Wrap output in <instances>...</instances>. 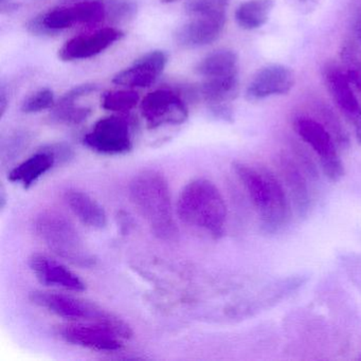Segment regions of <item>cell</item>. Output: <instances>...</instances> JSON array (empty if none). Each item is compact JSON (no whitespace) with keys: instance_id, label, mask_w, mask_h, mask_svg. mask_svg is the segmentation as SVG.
I'll list each match as a JSON object with an SVG mask.
<instances>
[{"instance_id":"6da1fadb","label":"cell","mask_w":361,"mask_h":361,"mask_svg":"<svg viewBox=\"0 0 361 361\" xmlns=\"http://www.w3.org/2000/svg\"><path fill=\"white\" fill-rule=\"evenodd\" d=\"M232 168L259 214L264 233L280 232L290 219L291 207L278 177L268 169L244 162H234Z\"/></svg>"},{"instance_id":"7a4b0ae2","label":"cell","mask_w":361,"mask_h":361,"mask_svg":"<svg viewBox=\"0 0 361 361\" xmlns=\"http://www.w3.org/2000/svg\"><path fill=\"white\" fill-rule=\"evenodd\" d=\"M128 195L156 238L175 242L178 228L173 213L170 187L166 177L155 170L137 174L128 185Z\"/></svg>"},{"instance_id":"3957f363","label":"cell","mask_w":361,"mask_h":361,"mask_svg":"<svg viewBox=\"0 0 361 361\" xmlns=\"http://www.w3.org/2000/svg\"><path fill=\"white\" fill-rule=\"evenodd\" d=\"M177 213L183 224L207 232L215 240L225 234L227 207L219 188L209 179H194L183 187Z\"/></svg>"},{"instance_id":"277c9868","label":"cell","mask_w":361,"mask_h":361,"mask_svg":"<svg viewBox=\"0 0 361 361\" xmlns=\"http://www.w3.org/2000/svg\"><path fill=\"white\" fill-rule=\"evenodd\" d=\"M31 302L52 314L71 321L97 323L104 325L120 336L130 339L133 329L126 321L101 306L80 298L51 291L35 290L29 295Z\"/></svg>"},{"instance_id":"5b68a950","label":"cell","mask_w":361,"mask_h":361,"mask_svg":"<svg viewBox=\"0 0 361 361\" xmlns=\"http://www.w3.org/2000/svg\"><path fill=\"white\" fill-rule=\"evenodd\" d=\"M37 236L58 257L81 268H92L97 259L82 240L75 226L60 213L45 211L35 221Z\"/></svg>"},{"instance_id":"8992f818","label":"cell","mask_w":361,"mask_h":361,"mask_svg":"<svg viewBox=\"0 0 361 361\" xmlns=\"http://www.w3.org/2000/svg\"><path fill=\"white\" fill-rule=\"evenodd\" d=\"M107 18L103 0H83L68 7L56 8L31 20L27 28L33 35H54L75 25H97Z\"/></svg>"},{"instance_id":"52a82bcc","label":"cell","mask_w":361,"mask_h":361,"mask_svg":"<svg viewBox=\"0 0 361 361\" xmlns=\"http://www.w3.org/2000/svg\"><path fill=\"white\" fill-rule=\"evenodd\" d=\"M298 136L310 145L320 160L325 176L338 183L344 176V166L338 153L337 145L331 133L321 122L308 117H298L293 121Z\"/></svg>"},{"instance_id":"ba28073f","label":"cell","mask_w":361,"mask_h":361,"mask_svg":"<svg viewBox=\"0 0 361 361\" xmlns=\"http://www.w3.org/2000/svg\"><path fill=\"white\" fill-rule=\"evenodd\" d=\"M83 143L96 153L116 156L130 153L134 147L132 126L119 116H109L96 122Z\"/></svg>"},{"instance_id":"9c48e42d","label":"cell","mask_w":361,"mask_h":361,"mask_svg":"<svg viewBox=\"0 0 361 361\" xmlns=\"http://www.w3.org/2000/svg\"><path fill=\"white\" fill-rule=\"evenodd\" d=\"M141 114L152 130L166 126H180L189 118L185 101L166 90H155L141 102Z\"/></svg>"},{"instance_id":"30bf717a","label":"cell","mask_w":361,"mask_h":361,"mask_svg":"<svg viewBox=\"0 0 361 361\" xmlns=\"http://www.w3.org/2000/svg\"><path fill=\"white\" fill-rule=\"evenodd\" d=\"M58 335L73 345L99 352H117L123 348V340L104 325L92 322L69 323L58 327Z\"/></svg>"},{"instance_id":"8fae6325","label":"cell","mask_w":361,"mask_h":361,"mask_svg":"<svg viewBox=\"0 0 361 361\" xmlns=\"http://www.w3.org/2000/svg\"><path fill=\"white\" fill-rule=\"evenodd\" d=\"M324 80L338 109L354 128L357 141L361 145V105L353 92L345 71L335 63H327Z\"/></svg>"},{"instance_id":"7c38bea8","label":"cell","mask_w":361,"mask_h":361,"mask_svg":"<svg viewBox=\"0 0 361 361\" xmlns=\"http://www.w3.org/2000/svg\"><path fill=\"white\" fill-rule=\"evenodd\" d=\"M123 37L120 29L107 27L90 35L73 37L59 50V58L64 62L86 60L98 56Z\"/></svg>"},{"instance_id":"4fadbf2b","label":"cell","mask_w":361,"mask_h":361,"mask_svg":"<svg viewBox=\"0 0 361 361\" xmlns=\"http://www.w3.org/2000/svg\"><path fill=\"white\" fill-rule=\"evenodd\" d=\"M168 64V54L161 50L147 52L130 67L114 77L116 85L130 88H145L155 84Z\"/></svg>"},{"instance_id":"5bb4252c","label":"cell","mask_w":361,"mask_h":361,"mask_svg":"<svg viewBox=\"0 0 361 361\" xmlns=\"http://www.w3.org/2000/svg\"><path fill=\"white\" fill-rule=\"evenodd\" d=\"M28 264L42 285L73 293H82L86 289L85 283L78 274L48 255L35 253L29 257Z\"/></svg>"},{"instance_id":"9a60e30c","label":"cell","mask_w":361,"mask_h":361,"mask_svg":"<svg viewBox=\"0 0 361 361\" xmlns=\"http://www.w3.org/2000/svg\"><path fill=\"white\" fill-rule=\"evenodd\" d=\"M226 24V13L192 16V20L177 30L175 39L181 47L200 48L210 45L221 37Z\"/></svg>"},{"instance_id":"2e32d148","label":"cell","mask_w":361,"mask_h":361,"mask_svg":"<svg viewBox=\"0 0 361 361\" xmlns=\"http://www.w3.org/2000/svg\"><path fill=\"white\" fill-rule=\"evenodd\" d=\"M295 85V75L288 67L270 65L259 71L247 88L249 100H262L288 94Z\"/></svg>"},{"instance_id":"e0dca14e","label":"cell","mask_w":361,"mask_h":361,"mask_svg":"<svg viewBox=\"0 0 361 361\" xmlns=\"http://www.w3.org/2000/svg\"><path fill=\"white\" fill-rule=\"evenodd\" d=\"M280 172L287 189V194L293 202L295 212L300 217H305L312 208V194L308 187L307 178L301 164L290 156H280Z\"/></svg>"},{"instance_id":"ac0fdd59","label":"cell","mask_w":361,"mask_h":361,"mask_svg":"<svg viewBox=\"0 0 361 361\" xmlns=\"http://www.w3.org/2000/svg\"><path fill=\"white\" fill-rule=\"evenodd\" d=\"M59 160L54 145L44 147L12 169L8 174L11 183H20L24 189L32 187L44 175L52 170Z\"/></svg>"},{"instance_id":"d6986e66","label":"cell","mask_w":361,"mask_h":361,"mask_svg":"<svg viewBox=\"0 0 361 361\" xmlns=\"http://www.w3.org/2000/svg\"><path fill=\"white\" fill-rule=\"evenodd\" d=\"M65 202L83 225L100 230L107 225V214L100 202L80 190H68Z\"/></svg>"},{"instance_id":"ffe728a7","label":"cell","mask_w":361,"mask_h":361,"mask_svg":"<svg viewBox=\"0 0 361 361\" xmlns=\"http://www.w3.org/2000/svg\"><path fill=\"white\" fill-rule=\"evenodd\" d=\"M196 73L204 79L238 75V56L231 50H217L200 61Z\"/></svg>"},{"instance_id":"44dd1931","label":"cell","mask_w":361,"mask_h":361,"mask_svg":"<svg viewBox=\"0 0 361 361\" xmlns=\"http://www.w3.org/2000/svg\"><path fill=\"white\" fill-rule=\"evenodd\" d=\"M274 0H248L235 11V20L245 30L261 28L269 18L274 8Z\"/></svg>"},{"instance_id":"7402d4cb","label":"cell","mask_w":361,"mask_h":361,"mask_svg":"<svg viewBox=\"0 0 361 361\" xmlns=\"http://www.w3.org/2000/svg\"><path fill=\"white\" fill-rule=\"evenodd\" d=\"M238 86V75L204 79L200 87V96L210 105L227 103L235 97Z\"/></svg>"},{"instance_id":"603a6c76","label":"cell","mask_w":361,"mask_h":361,"mask_svg":"<svg viewBox=\"0 0 361 361\" xmlns=\"http://www.w3.org/2000/svg\"><path fill=\"white\" fill-rule=\"evenodd\" d=\"M92 115L90 107L79 106L75 103H65L59 101L52 111V121L65 126H78L83 123Z\"/></svg>"},{"instance_id":"cb8c5ba5","label":"cell","mask_w":361,"mask_h":361,"mask_svg":"<svg viewBox=\"0 0 361 361\" xmlns=\"http://www.w3.org/2000/svg\"><path fill=\"white\" fill-rule=\"evenodd\" d=\"M139 102V94L134 90H122L105 92L101 99L103 109L116 113L132 111Z\"/></svg>"},{"instance_id":"d4e9b609","label":"cell","mask_w":361,"mask_h":361,"mask_svg":"<svg viewBox=\"0 0 361 361\" xmlns=\"http://www.w3.org/2000/svg\"><path fill=\"white\" fill-rule=\"evenodd\" d=\"M107 20L116 24L133 20L137 13V5L132 0H105Z\"/></svg>"},{"instance_id":"484cf974","label":"cell","mask_w":361,"mask_h":361,"mask_svg":"<svg viewBox=\"0 0 361 361\" xmlns=\"http://www.w3.org/2000/svg\"><path fill=\"white\" fill-rule=\"evenodd\" d=\"M56 105L54 94L49 88H43L26 99L22 104V111L25 114H37L46 109H52Z\"/></svg>"},{"instance_id":"4316f807","label":"cell","mask_w":361,"mask_h":361,"mask_svg":"<svg viewBox=\"0 0 361 361\" xmlns=\"http://www.w3.org/2000/svg\"><path fill=\"white\" fill-rule=\"evenodd\" d=\"M230 0H191L185 6L189 16H210V14L226 13Z\"/></svg>"},{"instance_id":"83f0119b","label":"cell","mask_w":361,"mask_h":361,"mask_svg":"<svg viewBox=\"0 0 361 361\" xmlns=\"http://www.w3.org/2000/svg\"><path fill=\"white\" fill-rule=\"evenodd\" d=\"M320 111L322 113V119L324 121V123L322 124L331 133L337 147L342 149H346L350 145V139H348V134H346L344 128H342L339 120L337 119L336 115H334L333 111L327 107L323 106Z\"/></svg>"},{"instance_id":"f1b7e54d","label":"cell","mask_w":361,"mask_h":361,"mask_svg":"<svg viewBox=\"0 0 361 361\" xmlns=\"http://www.w3.org/2000/svg\"><path fill=\"white\" fill-rule=\"evenodd\" d=\"M97 90V86L94 84H83V85L75 86L73 90H69L67 94L61 98L60 102L75 103L82 97L88 96V94L94 92Z\"/></svg>"},{"instance_id":"f546056e","label":"cell","mask_w":361,"mask_h":361,"mask_svg":"<svg viewBox=\"0 0 361 361\" xmlns=\"http://www.w3.org/2000/svg\"><path fill=\"white\" fill-rule=\"evenodd\" d=\"M210 111L217 119L225 120V121L233 120V111L227 103L210 105Z\"/></svg>"},{"instance_id":"4dcf8cb0","label":"cell","mask_w":361,"mask_h":361,"mask_svg":"<svg viewBox=\"0 0 361 361\" xmlns=\"http://www.w3.org/2000/svg\"><path fill=\"white\" fill-rule=\"evenodd\" d=\"M353 29L357 39L361 43V3L355 6L354 13H353Z\"/></svg>"},{"instance_id":"1f68e13d","label":"cell","mask_w":361,"mask_h":361,"mask_svg":"<svg viewBox=\"0 0 361 361\" xmlns=\"http://www.w3.org/2000/svg\"><path fill=\"white\" fill-rule=\"evenodd\" d=\"M350 84L361 94V71H345Z\"/></svg>"},{"instance_id":"d6a6232c","label":"cell","mask_w":361,"mask_h":361,"mask_svg":"<svg viewBox=\"0 0 361 361\" xmlns=\"http://www.w3.org/2000/svg\"><path fill=\"white\" fill-rule=\"evenodd\" d=\"M8 103H9V100H8L7 94H6L5 90L1 88V90H0V116H1V118L5 116L6 111H7Z\"/></svg>"},{"instance_id":"836d02e7","label":"cell","mask_w":361,"mask_h":361,"mask_svg":"<svg viewBox=\"0 0 361 361\" xmlns=\"http://www.w3.org/2000/svg\"><path fill=\"white\" fill-rule=\"evenodd\" d=\"M7 197H6V191L4 189V187H1V190H0V208L1 210H4L5 208L6 204H7Z\"/></svg>"},{"instance_id":"e575fe53","label":"cell","mask_w":361,"mask_h":361,"mask_svg":"<svg viewBox=\"0 0 361 361\" xmlns=\"http://www.w3.org/2000/svg\"><path fill=\"white\" fill-rule=\"evenodd\" d=\"M164 4H174L177 3V1H180V0H161Z\"/></svg>"},{"instance_id":"d590c367","label":"cell","mask_w":361,"mask_h":361,"mask_svg":"<svg viewBox=\"0 0 361 361\" xmlns=\"http://www.w3.org/2000/svg\"><path fill=\"white\" fill-rule=\"evenodd\" d=\"M66 3H77V1H80V0H65ZM81 1H83V0H81Z\"/></svg>"},{"instance_id":"8d00e7d4","label":"cell","mask_w":361,"mask_h":361,"mask_svg":"<svg viewBox=\"0 0 361 361\" xmlns=\"http://www.w3.org/2000/svg\"><path fill=\"white\" fill-rule=\"evenodd\" d=\"M300 1H302V3H305V1H308V0H300Z\"/></svg>"},{"instance_id":"74e56055","label":"cell","mask_w":361,"mask_h":361,"mask_svg":"<svg viewBox=\"0 0 361 361\" xmlns=\"http://www.w3.org/2000/svg\"><path fill=\"white\" fill-rule=\"evenodd\" d=\"M6 0H0V3L4 4L5 3Z\"/></svg>"}]
</instances>
